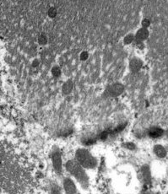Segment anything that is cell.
<instances>
[{
  "label": "cell",
  "mask_w": 168,
  "mask_h": 194,
  "mask_svg": "<svg viewBox=\"0 0 168 194\" xmlns=\"http://www.w3.org/2000/svg\"><path fill=\"white\" fill-rule=\"evenodd\" d=\"M32 187L25 159L8 142L0 141V194H27Z\"/></svg>",
  "instance_id": "1"
},
{
  "label": "cell",
  "mask_w": 168,
  "mask_h": 194,
  "mask_svg": "<svg viewBox=\"0 0 168 194\" xmlns=\"http://www.w3.org/2000/svg\"><path fill=\"white\" fill-rule=\"evenodd\" d=\"M76 157H77V160L80 164V166L84 167L91 168L96 165L95 158H93L92 155L85 149H79L76 154Z\"/></svg>",
  "instance_id": "2"
},
{
  "label": "cell",
  "mask_w": 168,
  "mask_h": 194,
  "mask_svg": "<svg viewBox=\"0 0 168 194\" xmlns=\"http://www.w3.org/2000/svg\"><path fill=\"white\" fill-rule=\"evenodd\" d=\"M66 167L68 171L73 174L76 178L79 179L80 181H86V177L85 172H84L82 167L80 164L76 161H69L66 165Z\"/></svg>",
  "instance_id": "3"
},
{
  "label": "cell",
  "mask_w": 168,
  "mask_h": 194,
  "mask_svg": "<svg viewBox=\"0 0 168 194\" xmlns=\"http://www.w3.org/2000/svg\"><path fill=\"white\" fill-rule=\"evenodd\" d=\"M64 190H65L67 194H75L76 193V186L73 182V181L70 179L67 178L63 181Z\"/></svg>",
  "instance_id": "4"
},
{
  "label": "cell",
  "mask_w": 168,
  "mask_h": 194,
  "mask_svg": "<svg viewBox=\"0 0 168 194\" xmlns=\"http://www.w3.org/2000/svg\"><path fill=\"white\" fill-rule=\"evenodd\" d=\"M52 163H53V166L55 170L57 172H61L62 170V159L61 156L58 153H56L52 155Z\"/></svg>",
  "instance_id": "5"
},
{
  "label": "cell",
  "mask_w": 168,
  "mask_h": 194,
  "mask_svg": "<svg viewBox=\"0 0 168 194\" xmlns=\"http://www.w3.org/2000/svg\"><path fill=\"white\" fill-rule=\"evenodd\" d=\"M123 91V86L120 84H113L111 88H110V94L112 95H119Z\"/></svg>",
  "instance_id": "6"
},
{
  "label": "cell",
  "mask_w": 168,
  "mask_h": 194,
  "mask_svg": "<svg viewBox=\"0 0 168 194\" xmlns=\"http://www.w3.org/2000/svg\"><path fill=\"white\" fill-rule=\"evenodd\" d=\"M141 65H142V62H141L140 60L137 59V58H133V59L130 61V62H129L130 69L133 72L138 71V70L141 68Z\"/></svg>",
  "instance_id": "7"
},
{
  "label": "cell",
  "mask_w": 168,
  "mask_h": 194,
  "mask_svg": "<svg viewBox=\"0 0 168 194\" xmlns=\"http://www.w3.org/2000/svg\"><path fill=\"white\" fill-rule=\"evenodd\" d=\"M149 32L145 28H142L140 30H139L136 33V39L139 41H143L145 40L148 37Z\"/></svg>",
  "instance_id": "8"
},
{
  "label": "cell",
  "mask_w": 168,
  "mask_h": 194,
  "mask_svg": "<svg viewBox=\"0 0 168 194\" xmlns=\"http://www.w3.org/2000/svg\"><path fill=\"white\" fill-rule=\"evenodd\" d=\"M163 133V131L160 129V128H158V127H154L152 129L150 130L149 132V134L151 138H158L160 136H161Z\"/></svg>",
  "instance_id": "9"
},
{
  "label": "cell",
  "mask_w": 168,
  "mask_h": 194,
  "mask_svg": "<svg viewBox=\"0 0 168 194\" xmlns=\"http://www.w3.org/2000/svg\"><path fill=\"white\" fill-rule=\"evenodd\" d=\"M72 88H73V84H72L71 81H67L65 84H63V91L64 94H69L70 93L72 90Z\"/></svg>",
  "instance_id": "10"
},
{
  "label": "cell",
  "mask_w": 168,
  "mask_h": 194,
  "mask_svg": "<svg viewBox=\"0 0 168 194\" xmlns=\"http://www.w3.org/2000/svg\"><path fill=\"white\" fill-rule=\"evenodd\" d=\"M57 11L54 7H51V8L48 9V16L51 17V18H54V17L57 15Z\"/></svg>",
  "instance_id": "11"
},
{
  "label": "cell",
  "mask_w": 168,
  "mask_h": 194,
  "mask_svg": "<svg viewBox=\"0 0 168 194\" xmlns=\"http://www.w3.org/2000/svg\"><path fill=\"white\" fill-rule=\"evenodd\" d=\"M52 74L54 77H58L61 74V70L58 67H53L52 69Z\"/></svg>",
  "instance_id": "12"
},
{
  "label": "cell",
  "mask_w": 168,
  "mask_h": 194,
  "mask_svg": "<svg viewBox=\"0 0 168 194\" xmlns=\"http://www.w3.org/2000/svg\"><path fill=\"white\" fill-rule=\"evenodd\" d=\"M133 41V36H132V35H128V36H126L125 37H124V43L125 44H127V45H128V44H130V43H132V42Z\"/></svg>",
  "instance_id": "13"
},
{
  "label": "cell",
  "mask_w": 168,
  "mask_h": 194,
  "mask_svg": "<svg viewBox=\"0 0 168 194\" xmlns=\"http://www.w3.org/2000/svg\"><path fill=\"white\" fill-rule=\"evenodd\" d=\"M155 152H156V154L159 155V156H164V155L165 154V150L163 149V148L160 147V146H157L156 148H155Z\"/></svg>",
  "instance_id": "14"
},
{
  "label": "cell",
  "mask_w": 168,
  "mask_h": 194,
  "mask_svg": "<svg viewBox=\"0 0 168 194\" xmlns=\"http://www.w3.org/2000/svg\"><path fill=\"white\" fill-rule=\"evenodd\" d=\"M39 43L41 45H42V46H44V45H46L47 43V36H44V35H42L39 37Z\"/></svg>",
  "instance_id": "15"
},
{
  "label": "cell",
  "mask_w": 168,
  "mask_h": 194,
  "mask_svg": "<svg viewBox=\"0 0 168 194\" xmlns=\"http://www.w3.org/2000/svg\"><path fill=\"white\" fill-rule=\"evenodd\" d=\"M89 57V54L87 52H83L82 53L80 54V59L83 60V61H85V60H86Z\"/></svg>",
  "instance_id": "16"
},
{
  "label": "cell",
  "mask_w": 168,
  "mask_h": 194,
  "mask_svg": "<svg viewBox=\"0 0 168 194\" xmlns=\"http://www.w3.org/2000/svg\"><path fill=\"white\" fill-rule=\"evenodd\" d=\"M142 25L145 28L148 27V26L150 25V21H149L148 19H144V20L142 21Z\"/></svg>",
  "instance_id": "17"
}]
</instances>
